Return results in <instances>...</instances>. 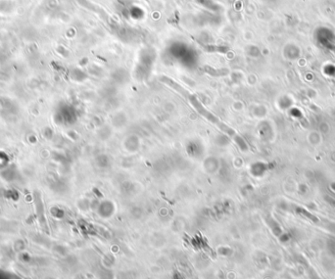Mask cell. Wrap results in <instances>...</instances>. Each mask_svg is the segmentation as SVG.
<instances>
[{
	"instance_id": "1",
	"label": "cell",
	"mask_w": 335,
	"mask_h": 279,
	"mask_svg": "<svg viewBox=\"0 0 335 279\" xmlns=\"http://www.w3.org/2000/svg\"><path fill=\"white\" fill-rule=\"evenodd\" d=\"M114 204L110 201H104L101 203V205L99 206V215L102 216V218H110L113 214H114Z\"/></svg>"
},
{
	"instance_id": "2",
	"label": "cell",
	"mask_w": 335,
	"mask_h": 279,
	"mask_svg": "<svg viewBox=\"0 0 335 279\" xmlns=\"http://www.w3.org/2000/svg\"><path fill=\"white\" fill-rule=\"evenodd\" d=\"M99 279H114V273L109 268H103L99 273Z\"/></svg>"
},
{
	"instance_id": "3",
	"label": "cell",
	"mask_w": 335,
	"mask_h": 279,
	"mask_svg": "<svg viewBox=\"0 0 335 279\" xmlns=\"http://www.w3.org/2000/svg\"><path fill=\"white\" fill-rule=\"evenodd\" d=\"M296 212H298L300 215H304V216H306V218H308L309 219H311V220H313V221H317V219L316 218L315 215H313L312 214H310V212H309L308 211L304 210L303 208H298V209L296 210Z\"/></svg>"
},
{
	"instance_id": "4",
	"label": "cell",
	"mask_w": 335,
	"mask_h": 279,
	"mask_svg": "<svg viewBox=\"0 0 335 279\" xmlns=\"http://www.w3.org/2000/svg\"><path fill=\"white\" fill-rule=\"evenodd\" d=\"M231 252H232L231 249H229V248L223 247V248H220V249L219 250V254L222 255V256L226 257V256H230L231 255Z\"/></svg>"
}]
</instances>
